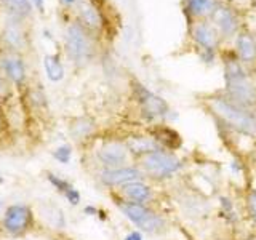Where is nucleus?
Segmentation results:
<instances>
[{
  "label": "nucleus",
  "instance_id": "1",
  "mask_svg": "<svg viewBox=\"0 0 256 240\" xmlns=\"http://www.w3.org/2000/svg\"><path fill=\"white\" fill-rule=\"evenodd\" d=\"M206 108L229 130L256 138V112L232 101L226 93H214L205 100Z\"/></svg>",
  "mask_w": 256,
  "mask_h": 240
},
{
  "label": "nucleus",
  "instance_id": "2",
  "mask_svg": "<svg viewBox=\"0 0 256 240\" xmlns=\"http://www.w3.org/2000/svg\"><path fill=\"white\" fill-rule=\"evenodd\" d=\"M224 68V93L240 106L256 112V84L250 72L240 64L234 52L222 56Z\"/></svg>",
  "mask_w": 256,
  "mask_h": 240
},
{
  "label": "nucleus",
  "instance_id": "3",
  "mask_svg": "<svg viewBox=\"0 0 256 240\" xmlns=\"http://www.w3.org/2000/svg\"><path fill=\"white\" fill-rule=\"evenodd\" d=\"M140 170L152 180H166L181 170L180 158L170 150L156 149L138 157Z\"/></svg>",
  "mask_w": 256,
  "mask_h": 240
},
{
  "label": "nucleus",
  "instance_id": "4",
  "mask_svg": "<svg viewBox=\"0 0 256 240\" xmlns=\"http://www.w3.org/2000/svg\"><path fill=\"white\" fill-rule=\"evenodd\" d=\"M117 206L134 226H138L144 232L158 234V232H162L165 228V221L162 216L156 213L154 210H150L148 205L122 200V202H117Z\"/></svg>",
  "mask_w": 256,
  "mask_h": 240
},
{
  "label": "nucleus",
  "instance_id": "5",
  "mask_svg": "<svg viewBox=\"0 0 256 240\" xmlns=\"http://www.w3.org/2000/svg\"><path fill=\"white\" fill-rule=\"evenodd\" d=\"M190 38L200 50V58L205 62H212L220 48L221 36L208 20H200L190 22Z\"/></svg>",
  "mask_w": 256,
  "mask_h": 240
},
{
  "label": "nucleus",
  "instance_id": "6",
  "mask_svg": "<svg viewBox=\"0 0 256 240\" xmlns=\"http://www.w3.org/2000/svg\"><path fill=\"white\" fill-rule=\"evenodd\" d=\"M32 222H34L32 208L24 204H13L4 213L2 226L6 234L13 237H21L28 230H30Z\"/></svg>",
  "mask_w": 256,
  "mask_h": 240
},
{
  "label": "nucleus",
  "instance_id": "7",
  "mask_svg": "<svg viewBox=\"0 0 256 240\" xmlns=\"http://www.w3.org/2000/svg\"><path fill=\"white\" fill-rule=\"evenodd\" d=\"M214 29L218 30V34L221 38H230L237 37L242 32V21H240L238 13L232 6L218 2L214 6V10L212 12L210 18H208Z\"/></svg>",
  "mask_w": 256,
  "mask_h": 240
},
{
  "label": "nucleus",
  "instance_id": "8",
  "mask_svg": "<svg viewBox=\"0 0 256 240\" xmlns=\"http://www.w3.org/2000/svg\"><path fill=\"white\" fill-rule=\"evenodd\" d=\"M96 157L104 165V168H120V166H126L128 160L132 157V152L128 149L126 142L112 140L104 142L96 150Z\"/></svg>",
  "mask_w": 256,
  "mask_h": 240
},
{
  "label": "nucleus",
  "instance_id": "9",
  "mask_svg": "<svg viewBox=\"0 0 256 240\" xmlns=\"http://www.w3.org/2000/svg\"><path fill=\"white\" fill-rule=\"evenodd\" d=\"M134 96L140 102L141 112L148 118H164L170 112V108H168V104L164 98L149 92L146 86H142L140 84L134 85Z\"/></svg>",
  "mask_w": 256,
  "mask_h": 240
},
{
  "label": "nucleus",
  "instance_id": "10",
  "mask_svg": "<svg viewBox=\"0 0 256 240\" xmlns=\"http://www.w3.org/2000/svg\"><path fill=\"white\" fill-rule=\"evenodd\" d=\"M144 173L136 166H120V168H104L100 173V180L104 186L114 188L133 181H142Z\"/></svg>",
  "mask_w": 256,
  "mask_h": 240
},
{
  "label": "nucleus",
  "instance_id": "11",
  "mask_svg": "<svg viewBox=\"0 0 256 240\" xmlns=\"http://www.w3.org/2000/svg\"><path fill=\"white\" fill-rule=\"evenodd\" d=\"M234 54L240 64L246 69V72H256V38L246 32H240L236 37V50Z\"/></svg>",
  "mask_w": 256,
  "mask_h": 240
},
{
  "label": "nucleus",
  "instance_id": "12",
  "mask_svg": "<svg viewBox=\"0 0 256 240\" xmlns=\"http://www.w3.org/2000/svg\"><path fill=\"white\" fill-rule=\"evenodd\" d=\"M66 44H68V50L69 54L72 56V60H76L77 62L86 61L92 56V46L88 38L85 36V32L82 30L80 26H70L68 30V37H66Z\"/></svg>",
  "mask_w": 256,
  "mask_h": 240
},
{
  "label": "nucleus",
  "instance_id": "13",
  "mask_svg": "<svg viewBox=\"0 0 256 240\" xmlns=\"http://www.w3.org/2000/svg\"><path fill=\"white\" fill-rule=\"evenodd\" d=\"M36 208L40 221L46 228L54 230H62L66 228V216H64L62 210L56 204L50 202V200H40V202H37Z\"/></svg>",
  "mask_w": 256,
  "mask_h": 240
},
{
  "label": "nucleus",
  "instance_id": "14",
  "mask_svg": "<svg viewBox=\"0 0 256 240\" xmlns=\"http://www.w3.org/2000/svg\"><path fill=\"white\" fill-rule=\"evenodd\" d=\"M120 194L124 196L125 200L134 204H144L146 205L152 198V189L142 181H133L120 186Z\"/></svg>",
  "mask_w": 256,
  "mask_h": 240
},
{
  "label": "nucleus",
  "instance_id": "15",
  "mask_svg": "<svg viewBox=\"0 0 256 240\" xmlns=\"http://www.w3.org/2000/svg\"><path fill=\"white\" fill-rule=\"evenodd\" d=\"M216 4H218V0H184V12L192 22L208 20Z\"/></svg>",
  "mask_w": 256,
  "mask_h": 240
},
{
  "label": "nucleus",
  "instance_id": "16",
  "mask_svg": "<svg viewBox=\"0 0 256 240\" xmlns=\"http://www.w3.org/2000/svg\"><path fill=\"white\" fill-rule=\"evenodd\" d=\"M152 138H154L158 146L162 149H165V150H174V149H178L181 146L180 134L170 126H157Z\"/></svg>",
  "mask_w": 256,
  "mask_h": 240
},
{
  "label": "nucleus",
  "instance_id": "17",
  "mask_svg": "<svg viewBox=\"0 0 256 240\" xmlns=\"http://www.w3.org/2000/svg\"><path fill=\"white\" fill-rule=\"evenodd\" d=\"M2 68L8 78H12L14 84H21L24 77H26V70H24V64L18 58H6L2 61Z\"/></svg>",
  "mask_w": 256,
  "mask_h": 240
},
{
  "label": "nucleus",
  "instance_id": "18",
  "mask_svg": "<svg viewBox=\"0 0 256 240\" xmlns=\"http://www.w3.org/2000/svg\"><path fill=\"white\" fill-rule=\"evenodd\" d=\"M80 18H82L85 26H88L90 29H98L101 26V16L98 10L90 4L80 5Z\"/></svg>",
  "mask_w": 256,
  "mask_h": 240
},
{
  "label": "nucleus",
  "instance_id": "19",
  "mask_svg": "<svg viewBox=\"0 0 256 240\" xmlns=\"http://www.w3.org/2000/svg\"><path fill=\"white\" fill-rule=\"evenodd\" d=\"M92 132H93V124L86 118H78L77 122L70 126V136L76 141L86 140L88 136L92 134Z\"/></svg>",
  "mask_w": 256,
  "mask_h": 240
},
{
  "label": "nucleus",
  "instance_id": "20",
  "mask_svg": "<svg viewBox=\"0 0 256 240\" xmlns=\"http://www.w3.org/2000/svg\"><path fill=\"white\" fill-rule=\"evenodd\" d=\"M4 40L8 46H12L13 50H20V48L24 46V38H22V34L21 30L10 24V26H6V29L4 30Z\"/></svg>",
  "mask_w": 256,
  "mask_h": 240
},
{
  "label": "nucleus",
  "instance_id": "21",
  "mask_svg": "<svg viewBox=\"0 0 256 240\" xmlns=\"http://www.w3.org/2000/svg\"><path fill=\"white\" fill-rule=\"evenodd\" d=\"M45 70L48 74V78L53 82H58L64 76V69L61 66V62L58 61L56 56H46L45 58Z\"/></svg>",
  "mask_w": 256,
  "mask_h": 240
},
{
  "label": "nucleus",
  "instance_id": "22",
  "mask_svg": "<svg viewBox=\"0 0 256 240\" xmlns=\"http://www.w3.org/2000/svg\"><path fill=\"white\" fill-rule=\"evenodd\" d=\"M4 5L16 16H24L30 10L29 0H4Z\"/></svg>",
  "mask_w": 256,
  "mask_h": 240
},
{
  "label": "nucleus",
  "instance_id": "23",
  "mask_svg": "<svg viewBox=\"0 0 256 240\" xmlns=\"http://www.w3.org/2000/svg\"><path fill=\"white\" fill-rule=\"evenodd\" d=\"M46 178H48V181H50V184L52 186L58 190V192H66L68 189H70L72 188V184L68 181V180H64V178H61V176H58V174H54V173H46Z\"/></svg>",
  "mask_w": 256,
  "mask_h": 240
},
{
  "label": "nucleus",
  "instance_id": "24",
  "mask_svg": "<svg viewBox=\"0 0 256 240\" xmlns=\"http://www.w3.org/2000/svg\"><path fill=\"white\" fill-rule=\"evenodd\" d=\"M53 157L54 160H58L60 164H69L70 162V157H72V149L70 146H68V144H64V146H60L58 149H56L53 152Z\"/></svg>",
  "mask_w": 256,
  "mask_h": 240
},
{
  "label": "nucleus",
  "instance_id": "25",
  "mask_svg": "<svg viewBox=\"0 0 256 240\" xmlns=\"http://www.w3.org/2000/svg\"><path fill=\"white\" fill-rule=\"evenodd\" d=\"M246 212H248V216H250V220L256 226V189L248 190V194H246Z\"/></svg>",
  "mask_w": 256,
  "mask_h": 240
},
{
  "label": "nucleus",
  "instance_id": "26",
  "mask_svg": "<svg viewBox=\"0 0 256 240\" xmlns=\"http://www.w3.org/2000/svg\"><path fill=\"white\" fill-rule=\"evenodd\" d=\"M64 196H66L68 202H69L70 205H78V202H80V192H78L76 188L68 189L66 192H64Z\"/></svg>",
  "mask_w": 256,
  "mask_h": 240
},
{
  "label": "nucleus",
  "instance_id": "27",
  "mask_svg": "<svg viewBox=\"0 0 256 240\" xmlns=\"http://www.w3.org/2000/svg\"><path fill=\"white\" fill-rule=\"evenodd\" d=\"M8 94H10V86H8L6 78L2 74H0V100L6 98Z\"/></svg>",
  "mask_w": 256,
  "mask_h": 240
},
{
  "label": "nucleus",
  "instance_id": "28",
  "mask_svg": "<svg viewBox=\"0 0 256 240\" xmlns=\"http://www.w3.org/2000/svg\"><path fill=\"white\" fill-rule=\"evenodd\" d=\"M124 240H142V236H141V232H138V230H133V232H130Z\"/></svg>",
  "mask_w": 256,
  "mask_h": 240
},
{
  "label": "nucleus",
  "instance_id": "29",
  "mask_svg": "<svg viewBox=\"0 0 256 240\" xmlns=\"http://www.w3.org/2000/svg\"><path fill=\"white\" fill-rule=\"evenodd\" d=\"M84 213H85V214H88V216H93V214H96V213H98V210H96L94 206H85Z\"/></svg>",
  "mask_w": 256,
  "mask_h": 240
},
{
  "label": "nucleus",
  "instance_id": "30",
  "mask_svg": "<svg viewBox=\"0 0 256 240\" xmlns=\"http://www.w3.org/2000/svg\"><path fill=\"white\" fill-rule=\"evenodd\" d=\"M2 125H4V116H2V110H0V130H2Z\"/></svg>",
  "mask_w": 256,
  "mask_h": 240
},
{
  "label": "nucleus",
  "instance_id": "31",
  "mask_svg": "<svg viewBox=\"0 0 256 240\" xmlns=\"http://www.w3.org/2000/svg\"><path fill=\"white\" fill-rule=\"evenodd\" d=\"M4 182V176H2V173H0V184Z\"/></svg>",
  "mask_w": 256,
  "mask_h": 240
},
{
  "label": "nucleus",
  "instance_id": "32",
  "mask_svg": "<svg viewBox=\"0 0 256 240\" xmlns=\"http://www.w3.org/2000/svg\"><path fill=\"white\" fill-rule=\"evenodd\" d=\"M64 2H66V4H72V2H74V0H64Z\"/></svg>",
  "mask_w": 256,
  "mask_h": 240
},
{
  "label": "nucleus",
  "instance_id": "33",
  "mask_svg": "<svg viewBox=\"0 0 256 240\" xmlns=\"http://www.w3.org/2000/svg\"><path fill=\"white\" fill-rule=\"evenodd\" d=\"M36 2H37V4H38V5H40V0H36Z\"/></svg>",
  "mask_w": 256,
  "mask_h": 240
},
{
  "label": "nucleus",
  "instance_id": "34",
  "mask_svg": "<svg viewBox=\"0 0 256 240\" xmlns=\"http://www.w3.org/2000/svg\"><path fill=\"white\" fill-rule=\"evenodd\" d=\"M253 240H256V238H253Z\"/></svg>",
  "mask_w": 256,
  "mask_h": 240
}]
</instances>
